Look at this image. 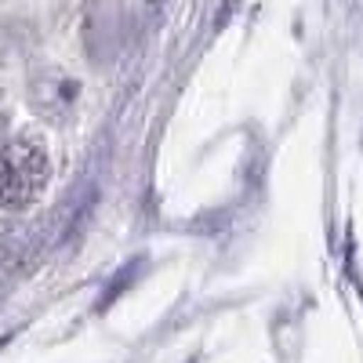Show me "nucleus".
Returning a JSON list of instances; mask_svg holds the SVG:
<instances>
[{
    "label": "nucleus",
    "instance_id": "nucleus-2",
    "mask_svg": "<svg viewBox=\"0 0 363 363\" xmlns=\"http://www.w3.org/2000/svg\"><path fill=\"white\" fill-rule=\"evenodd\" d=\"M62 87H69V80H66V77H58V73L40 77L33 87H29V95H33V102H37V109H40L44 116H51V106L66 109V106L73 102L77 91H66V95H62Z\"/></svg>",
    "mask_w": 363,
    "mask_h": 363
},
{
    "label": "nucleus",
    "instance_id": "nucleus-3",
    "mask_svg": "<svg viewBox=\"0 0 363 363\" xmlns=\"http://www.w3.org/2000/svg\"><path fill=\"white\" fill-rule=\"evenodd\" d=\"M8 124V102H4V80H0V131Z\"/></svg>",
    "mask_w": 363,
    "mask_h": 363
},
{
    "label": "nucleus",
    "instance_id": "nucleus-1",
    "mask_svg": "<svg viewBox=\"0 0 363 363\" xmlns=\"http://www.w3.org/2000/svg\"><path fill=\"white\" fill-rule=\"evenodd\" d=\"M48 153L37 138L18 135L0 142V207H26L48 186Z\"/></svg>",
    "mask_w": 363,
    "mask_h": 363
}]
</instances>
